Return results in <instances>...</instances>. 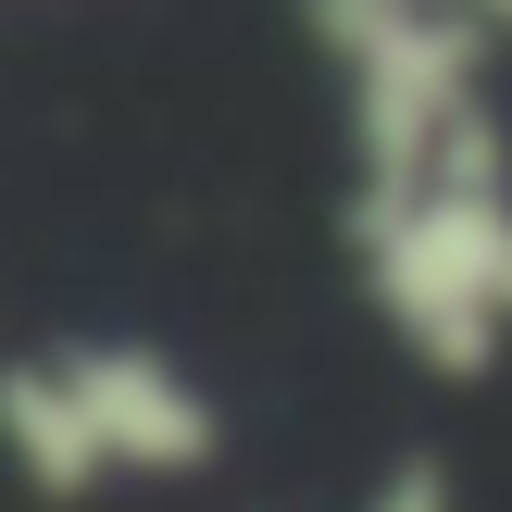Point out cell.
Returning a JSON list of instances; mask_svg holds the SVG:
<instances>
[{
	"instance_id": "1",
	"label": "cell",
	"mask_w": 512,
	"mask_h": 512,
	"mask_svg": "<svg viewBox=\"0 0 512 512\" xmlns=\"http://www.w3.org/2000/svg\"><path fill=\"white\" fill-rule=\"evenodd\" d=\"M0 438H13L25 488L88 500L113 475H200L213 463V400L150 350H63V363L0 375Z\"/></svg>"
},
{
	"instance_id": "2",
	"label": "cell",
	"mask_w": 512,
	"mask_h": 512,
	"mask_svg": "<svg viewBox=\"0 0 512 512\" xmlns=\"http://www.w3.org/2000/svg\"><path fill=\"white\" fill-rule=\"evenodd\" d=\"M363 288L425 363L475 375L512 338V175L475 188H425V200H363Z\"/></svg>"
},
{
	"instance_id": "3",
	"label": "cell",
	"mask_w": 512,
	"mask_h": 512,
	"mask_svg": "<svg viewBox=\"0 0 512 512\" xmlns=\"http://www.w3.org/2000/svg\"><path fill=\"white\" fill-rule=\"evenodd\" d=\"M375 512H463V500H450V475H438V463H400L388 488H375Z\"/></svg>"
},
{
	"instance_id": "4",
	"label": "cell",
	"mask_w": 512,
	"mask_h": 512,
	"mask_svg": "<svg viewBox=\"0 0 512 512\" xmlns=\"http://www.w3.org/2000/svg\"><path fill=\"white\" fill-rule=\"evenodd\" d=\"M488 13H500V25H512V0H488Z\"/></svg>"
}]
</instances>
